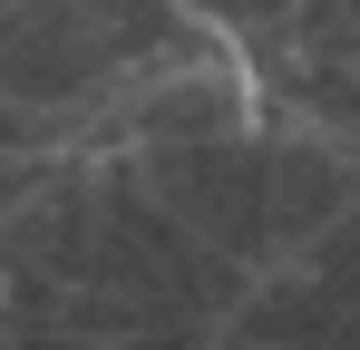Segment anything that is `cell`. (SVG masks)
Segmentation results:
<instances>
[{"mask_svg": "<svg viewBox=\"0 0 360 350\" xmlns=\"http://www.w3.org/2000/svg\"><path fill=\"white\" fill-rule=\"evenodd\" d=\"M30 350H117V341H88V331H30Z\"/></svg>", "mask_w": 360, "mask_h": 350, "instance_id": "6da1fadb", "label": "cell"}]
</instances>
